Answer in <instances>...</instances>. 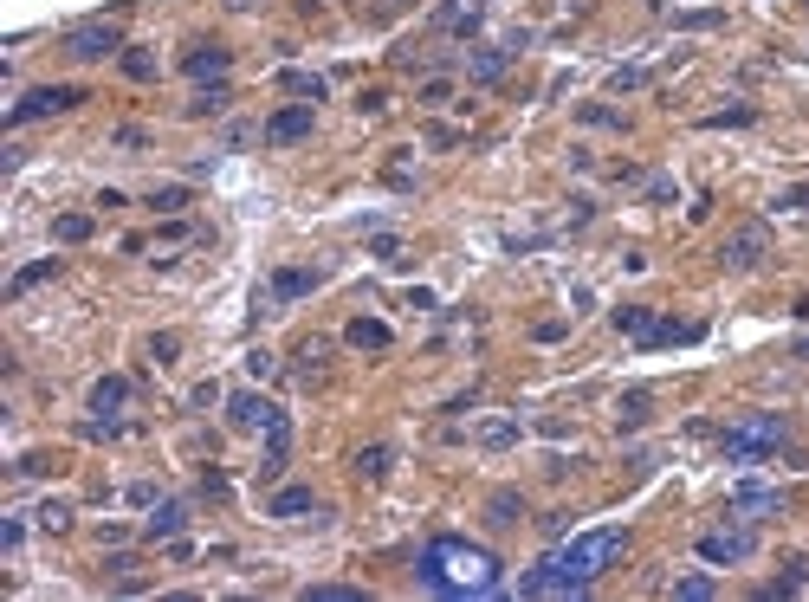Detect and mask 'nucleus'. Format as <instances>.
Here are the masks:
<instances>
[{
  "instance_id": "obj_1",
  "label": "nucleus",
  "mask_w": 809,
  "mask_h": 602,
  "mask_svg": "<svg viewBox=\"0 0 809 602\" xmlns=\"http://www.w3.org/2000/svg\"><path fill=\"white\" fill-rule=\"evenodd\" d=\"M628 551V525H602V531H583V538L557 544L538 570L518 577V596H583L615 557Z\"/></svg>"
},
{
  "instance_id": "obj_2",
  "label": "nucleus",
  "mask_w": 809,
  "mask_h": 602,
  "mask_svg": "<svg viewBox=\"0 0 809 602\" xmlns=\"http://www.w3.org/2000/svg\"><path fill=\"white\" fill-rule=\"evenodd\" d=\"M415 583L428 596H499V557L466 538H434L415 557Z\"/></svg>"
},
{
  "instance_id": "obj_3",
  "label": "nucleus",
  "mask_w": 809,
  "mask_h": 602,
  "mask_svg": "<svg viewBox=\"0 0 809 602\" xmlns=\"http://www.w3.org/2000/svg\"><path fill=\"white\" fill-rule=\"evenodd\" d=\"M725 460H738V467H751V460H771L777 447H790V421L784 415H738L732 428L719 434Z\"/></svg>"
},
{
  "instance_id": "obj_4",
  "label": "nucleus",
  "mask_w": 809,
  "mask_h": 602,
  "mask_svg": "<svg viewBox=\"0 0 809 602\" xmlns=\"http://www.w3.org/2000/svg\"><path fill=\"white\" fill-rule=\"evenodd\" d=\"M615 331L635 337V344H693L699 324H674V318H654L648 305H622L615 311Z\"/></svg>"
},
{
  "instance_id": "obj_5",
  "label": "nucleus",
  "mask_w": 809,
  "mask_h": 602,
  "mask_svg": "<svg viewBox=\"0 0 809 602\" xmlns=\"http://www.w3.org/2000/svg\"><path fill=\"white\" fill-rule=\"evenodd\" d=\"M117 52H123V33H117V20H85V26H72V33H65V59H78V65L117 59Z\"/></svg>"
},
{
  "instance_id": "obj_6",
  "label": "nucleus",
  "mask_w": 809,
  "mask_h": 602,
  "mask_svg": "<svg viewBox=\"0 0 809 602\" xmlns=\"http://www.w3.org/2000/svg\"><path fill=\"white\" fill-rule=\"evenodd\" d=\"M72 104H85V91H78V85H39V91H26V98L7 111V130L39 123V117H59V111H72Z\"/></svg>"
},
{
  "instance_id": "obj_7",
  "label": "nucleus",
  "mask_w": 809,
  "mask_h": 602,
  "mask_svg": "<svg viewBox=\"0 0 809 602\" xmlns=\"http://www.w3.org/2000/svg\"><path fill=\"white\" fill-rule=\"evenodd\" d=\"M764 253H771V227H764V221H745V227H738L732 240L719 246V259H725L732 272H751V266H758Z\"/></svg>"
},
{
  "instance_id": "obj_8",
  "label": "nucleus",
  "mask_w": 809,
  "mask_h": 602,
  "mask_svg": "<svg viewBox=\"0 0 809 602\" xmlns=\"http://www.w3.org/2000/svg\"><path fill=\"white\" fill-rule=\"evenodd\" d=\"M751 531H706V538H699V557H706V564H745L751 557Z\"/></svg>"
},
{
  "instance_id": "obj_9",
  "label": "nucleus",
  "mask_w": 809,
  "mask_h": 602,
  "mask_svg": "<svg viewBox=\"0 0 809 602\" xmlns=\"http://www.w3.org/2000/svg\"><path fill=\"white\" fill-rule=\"evenodd\" d=\"M227 415H233V428H259V434H272V428H279V408H272L266 402V395H233V402H227Z\"/></svg>"
},
{
  "instance_id": "obj_10",
  "label": "nucleus",
  "mask_w": 809,
  "mask_h": 602,
  "mask_svg": "<svg viewBox=\"0 0 809 602\" xmlns=\"http://www.w3.org/2000/svg\"><path fill=\"white\" fill-rule=\"evenodd\" d=\"M311 104H285V111L266 117V143H298V136H311Z\"/></svg>"
},
{
  "instance_id": "obj_11",
  "label": "nucleus",
  "mask_w": 809,
  "mask_h": 602,
  "mask_svg": "<svg viewBox=\"0 0 809 602\" xmlns=\"http://www.w3.org/2000/svg\"><path fill=\"white\" fill-rule=\"evenodd\" d=\"M182 531H188V505H156V512H149V525H143V538L149 544H169V538H182Z\"/></svg>"
},
{
  "instance_id": "obj_12",
  "label": "nucleus",
  "mask_w": 809,
  "mask_h": 602,
  "mask_svg": "<svg viewBox=\"0 0 809 602\" xmlns=\"http://www.w3.org/2000/svg\"><path fill=\"white\" fill-rule=\"evenodd\" d=\"M318 279H324L318 266H285V272H272V292H279V298H305V292H318Z\"/></svg>"
},
{
  "instance_id": "obj_13",
  "label": "nucleus",
  "mask_w": 809,
  "mask_h": 602,
  "mask_svg": "<svg viewBox=\"0 0 809 602\" xmlns=\"http://www.w3.org/2000/svg\"><path fill=\"white\" fill-rule=\"evenodd\" d=\"M732 512H738V518H758V512H784V492H764V486H738V492H732Z\"/></svg>"
},
{
  "instance_id": "obj_14",
  "label": "nucleus",
  "mask_w": 809,
  "mask_h": 602,
  "mask_svg": "<svg viewBox=\"0 0 809 602\" xmlns=\"http://www.w3.org/2000/svg\"><path fill=\"white\" fill-rule=\"evenodd\" d=\"M182 72L201 78V85H208V78H227V52H221V46H195V52L182 59Z\"/></svg>"
},
{
  "instance_id": "obj_15",
  "label": "nucleus",
  "mask_w": 809,
  "mask_h": 602,
  "mask_svg": "<svg viewBox=\"0 0 809 602\" xmlns=\"http://www.w3.org/2000/svg\"><path fill=\"white\" fill-rule=\"evenodd\" d=\"M123 402H130V382H123V376H104V382H91V415H117Z\"/></svg>"
},
{
  "instance_id": "obj_16",
  "label": "nucleus",
  "mask_w": 809,
  "mask_h": 602,
  "mask_svg": "<svg viewBox=\"0 0 809 602\" xmlns=\"http://www.w3.org/2000/svg\"><path fill=\"white\" fill-rule=\"evenodd\" d=\"M305 512H318L311 486H285V492H272V518H305Z\"/></svg>"
},
{
  "instance_id": "obj_17",
  "label": "nucleus",
  "mask_w": 809,
  "mask_h": 602,
  "mask_svg": "<svg viewBox=\"0 0 809 602\" xmlns=\"http://www.w3.org/2000/svg\"><path fill=\"white\" fill-rule=\"evenodd\" d=\"M505 65H512V52H473V65H466V72H473L479 78V85H499V78H505Z\"/></svg>"
},
{
  "instance_id": "obj_18",
  "label": "nucleus",
  "mask_w": 809,
  "mask_h": 602,
  "mask_svg": "<svg viewBox=\"0 0 809 602\" xmlns=\"http://www.w3.org/2000/svg\"><path fill=\"white\" fill-rule=\"evenodd\" d=\"M344 337H350L356 350H389V324H376V318H356Z\"/></svg>"
},
{
  "instance_id": "obj_19",
  "label": "nucleus",
  "mask_w": 809,
  "mask_h": 602,
  "mask_svg": "<svg viewBox=\"0 0 809 602\" xmlns=\"http://www.w3.org/2000/svg\"><path fill=\"white\" fill-rule=\"evenodd\" d=\"M518 512H525V499H518V492H499V499L486 505V518H492L499 531H505V525H518Z\"/></svg>"
},
{
  "instance_id": "obj_20",
  "label": "nucleus",
  "mask_w": 809,
  "mask_h": 602,
  "mask_svg": "<svg viewBox=\"0 0 809 602\" xmlns=\"http://www.w3.org/2000/svg\"><path fill=\"white\" fill-rule=\"evenodd\" d=\"M648 402H654L648 389H628V395H622V415H615V421H622V428H641V421H648Z\"/></svg>"
},
{
  "instance_id": "obj_21",
  "label": "nucleus",
  "mask_w": 809,
  "mask_h": 602,
  "mask_svg": "<svg viewBox=\"0 0 809 602\" xmlns=\"http://www.w3.org/2000/svg\"><path fill=\"white\" fill-rule=\"evenodd\" d=\"M305 602H363V590L356 583H311Z\"/></svg>"
},
{
  "instance_id": "obj_22",
  "label": "nucleus",
  "mask_w": 809,
  "mask_h": 602,
  "mask_svg": "<svg viewBox=\"0 0 809 602\" xmlns=\"http://www.w3.org/2000/svg\"><path fill=\"white\" fill-rule=\"evenodd\" d=\"M797 590H809V557H797V564H790V577H777L764 596H797Z\"/></svg>"
},
{
  "instance_id": "obj_23",
  "label": "nucleus",
  "mask_w": 809,
  "mask_h": 602,
  "mask_svg": "<svg viewBox=\"0 0 809 602\" xmlns=\"http://www.w3.org/2000/svg\"><path fill=\"white\" fill-rule=\"evenodd\" d=\"M389 447H363V454H356V473H363V480H382V473H389Z\"/></svg>"
},
{
  "instance_id": "obj_24",
  "label": "nucleus",
  "mask_w": 809,
  "mask_h": 602,
  "mask_svg": "<svg viewBox=\"0 0 809 602\" xmlns=\"http://www.w3.org/2000/svg\"><path fill=\"white\" fill-rule=\"evenodd\" d=\"M279 85L292 98H324V78H311V72H279Z\"/></svg>"
},
{
  "instance_id": "obj_25",
  "label": "nucleus",
  "mask_w": 809,
  "mask_h": 602,
  "mask_svg": "<svg viewBox=\"0 0 809 602\" xmlns=\"http://www.w3.org/2000/svg\"><path fill=\"white\" fill-rule=\"evenodd\" d=\"M52 272H59V259H39V266H26L20 279H13V292H33L39 279H52Z\"/></svg>"
},
{
  "instance_id": "obj_26",
  "label": "nucleus",
  "mask_w": 809,
  "mask_h": 602,
  "mask_svg": "<svg viewBox=\"0 0 809 602\" xmlns=\"http://www.w3.org/2000/svg\"><path fill=\"white\" fill-rule=\"evenodd\" d=\"M674 596H680V602H706V596H712V577H680Z\"/></svg>"
},
{
  "instance_id": "obj_27",
  "label": "nucleus",
  "mask_w": 809,
  "mask_h": 602,
  "mask_svg": "<svg viewBox=\"0 0 809 602\" xmlns=\"http://www.w3.org/2000/svg\"><path fill=\"white\" fill-rule=\"evenodd\" d=\"M59 240H91V214H65V221H59Z\"/></svg>"
},
{
  "instance_id": "obj_28",
  "label": "nucleus",
  "mask_w": 809,
  "mask_h": 602,
  "mask_svg": "<svg viewBox=\"0 0 809 602\" xmlns=\"http://www.w3.org/2000/svg\"><path fill=\"white\" fill-rule=\"evenodd\" d=\"M123 72H130V78H156V59H149V52H123Z\"/></svg>"
},
{
  "instance_id": "obj_29",
  "label": "nucleus",
  "mask_w": 809,
  "mask_h": 602,
  "mask_svg": "<svg viewBox=\"0 0 809 602\" xmlns=\"http://www.w3.org/2000/svg\"><path fill=\"white\" fill-rule=\"evenodd\" d=\"M188 111H195V117H214V111H227V91H201V98L188 104Z\"/></svg>"
},
{
  "instance_id": "obj_30",
  "label": "nucleus",
  "mask_w": 809,
  "mask_h": 602,
  "mask_svg": "<svg viewBox=\"0 0 809 602\" xmlns=\"http://www.w3.org/2000/svg\"><path fill=\"white\" fill-rule=\"evenodd\" d=\"M188 188H149V208H182Z\"/></svg>"
},
{
  "instance_id": "obj_31",
  "label": "nucleus",
  "mask_w": 809,
  "mask_h": 602,
  "mask_svg": "<svg viewBox=\"0 0 809 602\" xmlns=\"http://www.w3.org/2000/svg\"><path fill=\"white\" fill-rule=\"evenodd\" d=\"M39 525H46V531H65V525H72V505H46V512H39Z\"/></svg>"
},
{
  "instance_id": "obj_32",
  "label": "nucleus",
  "mask_w": 809,
  "mask_h": 602,
  "mask_svg": "<svg viewBox=\"0 0 809 602\" xmlns=\"http://www.w3.org/2000/svg\"><path fill=\"white\" fill-rule=\"evenodd\" d=\"M797 357H809V337H803V344H797Z\"/></svg>"
}]
</instances>
